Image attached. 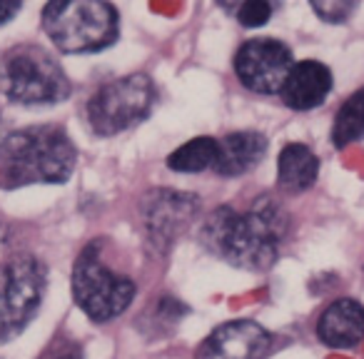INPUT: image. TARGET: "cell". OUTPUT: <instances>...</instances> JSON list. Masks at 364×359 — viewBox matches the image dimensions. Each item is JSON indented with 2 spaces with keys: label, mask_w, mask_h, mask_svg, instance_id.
<instances>
[{
  "label": "cell",
  "mask_w": 364,
  "mask_h": 359,
  "mask_svg": "<svg viewBox=\"0 0 364 359\" xmlns=\"http://www.w3.org/2000/svg\"><path fill=\"white\" fill-rule=\"evenodd\" d=\"M41 359H82V349H80V344L70 342V339H55V342L41 354Z\"/></svg>",
  "instance_id": "d6986e66"
},
{
  "label": "cell",
  "mask_w": 364,
  "mask_h": 359,
  "mask_svg": "<svg viewBox=\"0 0 364 359\" xmlns=\"http://www.w3.org/2000/svg\"><path fill=\"white\" fill-rule=\"evenodd\" d=\"M200 213V198L180 190H150L142 198L140 215L142 227H145L147 242L165 252L185 230L193 225V220Z\"/></svg>",
  "instance_id": "9c48e42d"
},
{
  "label": "cell",
  "mask_w": 364,
  "mask_h": 359,
  "mask_svg": "<svg viewBox=\"0 0 364 359\" xmlns=\"http://www.w3.org/2000/svg\"><path fill=\"white\" fill-rule=\"evenodd\" d=\"M319 160L307 145L289 142L282 147L277 160V183L284 193H304L317 183Z\"/></svg>",
  "instance_id": "5bb4252c"
},
{
  "label": "cell",
  "mask_w": 364,
  "mask_h": 359,
  "mask_svg": "<svg viewBox=\"0 0 364 359\" xmlns=\"http://www.w3.org/2000/svg\"><path fill=\"white\" fill-rule=\"evenodd\" d=\"M272 334L252 319H232L210 332L198 359H264L272 349Z\"/></svg>",
  "instance_id": "30bf717a"
},
{
  "label": "cell",
  "mask_w": 364,
  "mask_h": 359,
  "mask_svg": "<svg viewBox=\"0 0 364 359\" xmlns=\"http://www.w3.org/2000/svg\"><path fill=\"white\" fill-rule=\"evenodd\" d=\"M135 282L117 274L100 259L97 245H87L73 267V299L92 319L110 322L120 317L135 299Z\"/></svg>",
  "instance_id": "5b68a950"
},
{
  "label": "cell",
  "mask_w": 364,
  "mask_h": 359,
  "mask_svg": "<svg viewBox=\"0 0 364 359\" xmlns=\"http://www.w3.org/2000/svg\"><path fill=\"white\" fill-rule=\"evenodd\" d=\"M157 100L155 82L145 73L117 77L100 85L87 100V122L100 137H110L130 130L152 112Z\"/></svg>",
  "instance_id": "8992f818"
},
{
  "label": "cell",
  "mask_w": 364,
  "mask_h": 359,
  "mask_svg": "<svg viewBox=\"0 0 364 359\" xmlns=\"http://www.w3.org/2000/svg\"><path fill=\"white\" fill-rule=\"evenodd\" d=\"M274 8L269 6L267 0H245L235 8V16H237L240 26L242 28H259L272 18Z\"/></svg>",
  "instance_id": "e0dca14e"
},
{
  "label": "cell",
  "mask_w": 364,
  "mask_h": 359,
  "mask_svg": "<svg viewBox=\"0 0 364 359\" xmlns=\"http://www.w3.org/2000/svg\"><path fill=\"white\" fill-rule=\"evenodd\" d=\"M0 90L18 105L41 107L68 100L70 80L53 53L41 45H16L0 60Z\"/></svg>",
  "instance_id": "277c9868"
},
{
  "label": "cell",
  "mask_w": 364,
  "mask_h": 359,
  "mask_svg": "<svg viewBox=\"0 0 364 359\" xmlns=\"http://www.w3.org/2000/svg\"><path fill=\"white\" fill-rule=\"evenodd\" d=\"M21 3H11V0H0V26H6V23H11L13 18L21 13Z\"/></svg>",
  "instance_id": "ffe728a7"
},
{
  "label": "cell",
  "mask_w": 364,
  "mask_h": 359,
  "mask_svg": "<svg viewBox=\"0 0 364 359\" xmlns=\"http://www.w3.org/2000/svg\"><path fill=\"white\" fill-rule=\"evenodd\" d=\"M357 8V3H344V0H314L312 11L322 18L324 23H344L352 11Z\"/></svg>",
  "instance_id": "ac0fdd59"
},
{
  "label": "cell",
  "mask_w": 364,
  "mask_h": 359,
  "mask_svg": "<svg viewBox=\"0 0 364 359\" xmlns=\"http://www.w3.org/2000/svg\"><path fill=\"white\" fill-rule=\"evenodd\" d=\"M292 50L274 38H252L235 53V73L247 90L259 95L282 92L287 75L292 73Z\"/></svg>",
  "instance_id": "ba28073f"
},
{
  "label": "cell",
  "mask_w": 364,
  "mask_h": 359,
  "mask_svg": "<svg viewBox=\"0 0 364 359\" xmlns=\"http://www.w3.org/2000/svg\"><path fill=\"white\" fill-rule=\"evenodd\" d=\"M357 140H364V87H359L342 102L332 125L334 147H347Z\"/></svg>",
  "instance_id": "2e32d148"
},
{
  "label": "cell",
  "mask_w": 364,
  "mask_h": 359,
  "mask_svg": "<svg viewBox=\"0 0 364 359\" xmlns=\"http://www.w3.org/2000/svg\"><path fill=\"white\" fill-rule=\"evenodd\" d=\"M287 215L272 198H257L247 210L218 208L203 225V245L232 267L264 272L279 257Z\"/></svg>",
  "instance_id": "6da1fadb"
},
{
  "label": "cell",
  "mask_w": 364,
  "mask_h": 359,
  "mask_svg": "<svg viewBox=\"0 0 364 359\" xmlns=\"http://www.w3.org/2000/svg\"><path fill=\"white\" fill-rule=\"evenodd\" d=\"M317 337L332 349H354L364 339V307L352 297L334 299L317 319Z\"/></svg>",
  "instance_id": "8fae6325"
},
{
  "label": "cell",
  "mask_w": 364,
  "mask_h": 359,
  "mask_svg": "<svg viewBox=\"0 0 364 359\" xmlns=\"http://www.w3.org/2000/svg\"><path fill=\"white\" fill-rule=\"evenodd\" d=\"M220 155V140L215 137H193L185 145H180L175 152L167 155V167L172 172H203L208 167H215Z\"/></svg>",
  "instance_id": "9a60e30c"
},
{
  "label": "cell",
  "mask_w": 364,
  "mask_h": 359,
  "mask_svg": "<svg viewBox=\"0 0 364 359\" xmlns=\"http://www.w3.org/2000/svg\"><path fill=\"white\" fill-rule=\"evenodd\" d=\"M48 287V269L33 254L0 262V342L21 334L38 312Z\"/></svg>",
  "instance_id": "52a82bcc"
},
{
  "label": "cell",
  "mask_w": 364,
  "mask_h": 359,
  "mask_svg": "<svg viewBox=\"0 0 364 359\" xmlns=\"http://www.w3.org/2000/svg\"><path fill=\"white\" fill-rule=\"evenodd\" d=\"M267 137L255 130L230 132L220 140V155L213 170L220 177H240L255 170L267 155Z\"/></svg>",
  "instance_id": "4fadbf2b"
},
{
  "label": "cell",
  "mask_w": 364,
  "mask_h": 359,
  "mask_svg": "<svg viewBox=\"0 0 364 359\" xmlns=\"http://www.w3.org/2000/svg\"><path fill=\"white\" fill-rule=\"evenodd\" d=\"M43 31L60 53H100L120 38V16L102 0H55L43 8Z\"/></svg>",
  "instance_id": "3957f363"
},
{
  "label": "cell",
  "mask_w": 364,
  "mask_h": 359,
  "mask_svg": "<svg viewBox=\"0 0 364 359\" xmlns=\"http://www.w3.org/2000/svg\"><path fill=\"white\" fill-rule=\"evenodd\" d=\"M332 92V70L319 60H299L294 63L292 73L282 87V100L292 110H314Z\"/></svg>",
  "instance_id": "7c38bea8"
},
{
  "label": "cell",
  "mask_w": 364,
  "mask_h": 359,
  "mask_svg": "<svg viewBox=\"0 0 364 359\" xmlns=\"http://www.w3.org/2000/svg\"><path fill=\"white\" fill-rule=\"evenodd\" d=\"M77 165V147L60 125H33L0 140V188L63 185Z\"/></svg>",
  "instance_id": "7a4b0ae2"
}]
</instances>
